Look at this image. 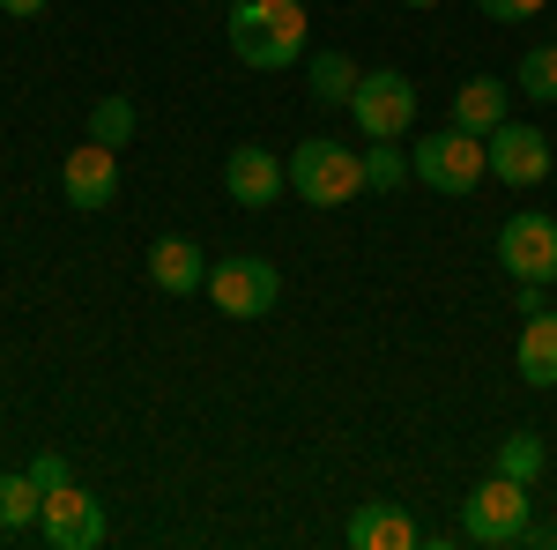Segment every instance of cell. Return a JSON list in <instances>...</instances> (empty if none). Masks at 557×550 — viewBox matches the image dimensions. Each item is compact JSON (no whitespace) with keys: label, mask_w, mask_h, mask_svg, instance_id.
I'll list each match as a JSON object with an SVG mask.
<instances>
[{"label":"cell","mask_w":557,"mask_h":550,"mask_svg":"<svg viewBox=\"0 0 557 550\" xmlns=\"http://www.w3.org/2000/svg\"><path fill=\"white\" fill-rule=\"evenodd\" d=\"M231 52L275 75V68H298L305 60V8L298 0H231Z\"/></svg>","instance_id":"1"},{"label":"cell","mask_w":557,"mask_h":550,"mask_svg":"<svg viewBox=\"0 0 557 550\" xmlns=\"http://www.w3.org/2000/svg\"><path fill=\"white\" fill-rule=\"evenodd\" d=\"M409 179H424L431 194H475L491 179V142L469 127H438L409 149Z\"/></svg>","instance_id":"2"},{"label":"cell","mask_w":557,"mask_h":550,"mask_svg":"<svg viewBox=\"0 0 557 550\" xmlns=\"http://www.w3.org/2000/svg\"><path fill=\"white\" fill-rule=\"evenodd\" d=\"M290 186H298V201H312V209H343V201H357L364 194V157L349 149V142H298L290 149Z\"/></svg>","instance_id":"3"},{"label":"cell","mask_w":557,"mask_h":550,"mask_svg":"<svg viewBox=\"0 0 557 550\" xmlns=\"http://www.w3.org/2000/svg\"><path fill=\"white\" fill-rule=\"evenodd\" d=\"M349 120H357L364 142H401V134L417 127V83H409L401 68H372V75H357Z\"/></svg>","instance_id":"4"},{"label":"cell","mask_w":557,"mask_h":550,"mask_svg":"<svg viewBox=\"0 0 557 550\" xmlns=\"http://www.w3.org/2000/svg\"><path fill=\"white\" fill-rule=\"evenodd\" d=\"M461 536L469 543H528V484L491 476L461 499Z\"/></svg>","instance_id":"5"},{"label":"cell","mask_w":557,"mask_h":550,"mask_svg":"<svg viewBox=\"0 0 557 550\" xmlns=\"http://www.w3.org/2000/svg\"><path fill=\"white\" fill-rule=\"evenodd\" d=\"M209 297H215V313H231V320H260V313H275L283 276H275L260 254H231V260L209 268Z\"/></svg>","instance_id":"6"},{"label":"cell","mask_w":557,"mask_h":550,"mask_svg":"<svg viewBox=\"0 0 557 550\" xmlns=\"http://www.w3.org/2000/svg\"><path fill=\"white\" fill-rule=\"evenodd\" d=\"M498 260H506L513 283H557V216H543V209L506 216V231H498Z\"/></svg>","instance_id":"7"},{"label":"cell","mask_w":557,"mask_h":550,"mask_svg":"<svg viewBox=\"0 0 557 550\" xmlns=\"http://www.w3.org/2000/svg\"><path fill=\"white\" fill-rule=\"evenodd\" d=\"M38 528H45V543H52V550H97V543H104V506L89 499L83 484H60V491H45Z\"/></svg>","instance_id":"8"},{"label":"cell","mask_w":557,"mask_h":550,"mask_svg":"<svg viewBox=\"0 0 557 550\" xmlns=\"http://www.w3.org/2000/svg\"><path fill=\"white\" fill-rule=\"evenodd\" d=\"M60 186H67L75 209H112V194H120V149L83 134V142L67 149V164H60Z\"/></svg>","instance_id":"9"},{"label":"cell","mask_w":557,"mask_h":550,"mask_svg":"<svg viewBox=\"0 0 557 550\" xmlns=\"http://www.w3.org/2000/svg\"><path fill=\"white\" fill-rule=\"evenodd\" d=\"M223 186H231V201H238V209H268V201H283L290 164H283V157H268L260 142H238V149H231V164H223Z\"/></svg>","instance_id":"10"},{"label":"cell","mask_w":557,"mask_h":550,"mask_svg":"<svg viewBox=\"0 0 557 550\" xmlns=\"http://www.w3.org/2000/svg\"><path fill=\"white\" fill-rule=\"evenodd\" d=\"M483 142H491V171H498L506 186H543V179H550V142L535 127L506 120V127H491Z\"/></svg>","instance_id":"11"},{"label":"cell","mask_w":557,"mask_h":550,"mask_svg":"<svg viewBox=\"0 0 557 550\" xmlns=\"http://www.w3.org/2000/svg\"><path fill=\"white\" fill-rule=\"evenodd\" d=\"M513 365H520V380H528V387H557V305L528 313V328H520Z\"/></svg>","instance_id":"12"},{"label":"cell","mask_w":557,"mask_h":550,"mask_svg":"<svg viewBox=\"0 0 557 550\" xmlns=\"http://www.w3.org/2000/svg\"><path fill=\"white\" fill-rule=\"evenodd\" d=\"M149 283H157V291H172V297L201 291V283H209L201 246H194V239H157V246H149Z\"/></svg>","instance_id":"13"},{"label":"cell","mask_w":557,"mask_h":550,"mask_svg":"<svg viewBox=\"0 0 557 550\" xmlns=\"http://www.w3.org/2000/svg\"><path fill=\"white\" fill-rule=\"evenodd\" d=\"M454 127H469V134L506 127V83L498 75H469V83L454 89Z\"/></svg>","instance_id":"14"},{"label":"cell","mask_w":557,"mask_h":550,"mask_svg":"<svg viewBox=\"0 0 557 550\" xmlns=\"http://www.w3.org/2000/svg\"><path fill=\"white\" fill-rule=\"evenodd\" d=\"M349 543L357 550H417L424 536H417V521L401 506H364L357 521H349Z\"/></svg>","instance_id":"15"},{"label":"cell","mask_w":557,"mask_h":550,"mask_svg":"<svg viewBox=\"0 0 557 550\" xmlns=\"http://www.w3.org/2000/svg\"><path fill=\"white\" fill-rule=\"evenodd\" d=\"M305 89H312V105H349V97H357V60H349V52H320L312 75H305Z\"/></svg>","instance_id":"16"},{"label":"cell","mask_w":557,"mask_h":550,"mask_svg":"<svg viewBox=\"0 0 557 550\" xmlns=\"http://www.w3.org/2000/svg\"><path fill=\"white\" fill-rule=\"evenodd\" d=\"M38 506H45V491L30 484V468L0 476V528H38Z\"/></svg>","instance_id":"17"},{"label":"cell","mask_w":557,"mask_h":550,"mask_svg":"<svg viewBox=\"0 0 557 550\" xmlns=\"http://www.w3.org/2000/svg\"><path fill=\"white\" fill-rule=\"evenodd\" d=\"M498 476L535 484V476H543V439H535V431H506V439H498Z\"/></svg>","instance_id":"18"},{"label":"cell","mask_w":557,"mask_h":550,"mask_svg":"<svg viewBox=\"0 0 557 550\" xmlns=\"http://www.w3.org/2000/svg\"><path fill=\"white\" fill-rule=\"evenodd\" d=\"M134 127H141V112H134L127 97H97V105H89V142H112V149H120Z\"/></svg>","instance_id":"19"},{"label":"cell","mask_w":557,"mask_h":550,"mask_svg":"<svg viewBox=\"0 0 557 550\" xmlns=\"http://www.w3.org/2000/svg\"><path fill=\"white\" fill-rule=\"evenodd\" d=\"M520 97H535V105H557V45H535L528 60H520Z\"/></svg>","instance_id":"20"},{"label":"cell","mask_w":557,"mask_h":550,"mask_svg":"<svg viewBox=\"0 0 557 550\" xmlns=\"http://www.w3.org/2000/svg\"><path fill=\"white\" fill-rule=\"evenodd\" d=\"M401 179H409V157H401L394 142H372V149H364V186H380V194H394Z\"/></svg>","instance_id":"21"},{"label":"cell","mask_w":557,"mask_h":550,"mask_svg":"<svg viewBox=\"0 0 557 550\" xmlns=\"http://www.w3.org/2000/svg\"><path fill=\"white\" fill-rule=\"evenodd\" d=\"M30 484H38V491H60V484H75V468H67V454H30Z\"/></svg>","instance_id":"22"},{"label":"cell","mask_w":557,"mask_h":550,"mask_svg":"<svg viewBox=\"0 0 557 550\" xmlns=\"http://www.w3.org/2000/svg\"><path fill=\"white\" fill-rule=\"evenodd\" d=\"M475 8H483V15H498V23H528L543 0H475Z\"/></svg>","instance_id":"23"},{"label":"cell","mask_w":557,"mask_h":550,"mask_svg":"<svg viewBox=\"0 0 557 550\" xmlns=\"http://www.w3.org/2000/svg\"><path fill=\"white\" fill-rule=\"evenodd\" d=\"M550 283H513V305H520V320H528V313H543V305H550Z\"/></svg>","instance_id":"24"},{"label":"cell","mask_w":557,"mask_h":550,"mask_svg":"<svg viewBox=\"0 0 557 550\" xmlns=\"http://www.w3.org/2000/svg\"><path fill=\"white\" fill-rule=\"evenodd\" d=\"M0 8H8V15H38L45 0H0Z\"/></svg>","instance_id":"25"},{"label":"cell","mask_w":557,"mask_h":550,"mask_svg":"<svg viewBox=\"0 0 557 550\" xmlns=\"http://www.w3.org/2000/svg\"><path fill=\"white\" fill-rule=\"evenodd\" d=\"M401 8H438V0H401Z\"/></svg>","instance_id":"26"}]
</instances>
